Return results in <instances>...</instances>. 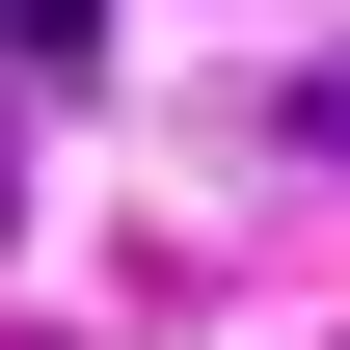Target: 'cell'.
<instances>
[{
  "label": "cell",
  "mask_w": 350,
  "mask_h": 350,
  "mask_svg": "<svg viewBox=\"0 0 350 350\" xmlns=\"http://www.w3.org/2000/svg\"><path fill=\"white\" fill-rule=\"evenodd\" d=\"M108 54V0H0V81H81Z\"/></svg>",
  "instance_id": "1"
},
{
  "label": "cell",
  "mask_w": 350,
  "mask_h": 350,
  "mask_svg": "<svg viewBox=\"0 0 350 350\" xmlns=\"http://www.w3.org/2000/svg\"><path fill=\"white\" fill-rule=\"evenodd\" d=\"M269 135H297V162H350V54H297V81H269Z\"/></svg>",
  "instance_id": "2"
},
{
  "label": "cell",
  "mask_w": 350,
  "mask_h": 350,
  "mask_svg": "<svg viewBox=\"0 0 350 350\" xmlns=\"http://www.w3.org/2000/svg\"><path fill=\"white\" fill-rule=\"evenodd\" d=\"M0 216H27V135H0Z\"/></svg>",
  "instance_id": "3"
}]
</instances>
